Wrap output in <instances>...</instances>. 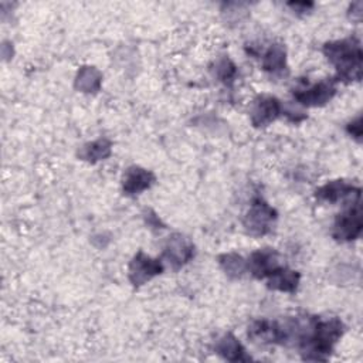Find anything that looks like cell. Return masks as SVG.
I'll use <instances>...</instances> for the list:
<instances>
[{"label": "cell", "mask_w": 363, "mask_h": 363, "mask_svg": "<svg viewBox=\"0 0 363 363\" xmlns=\"http://www.w3.org/2000/svg\"><path fill=\"white\" fill-rule=\"evenodd\" d=\"M328 61L336 68V81L353 82L362 79L363 52L356 37L328 41L322 48Z\"/></svg>", "instance_id": "obj_1"}, {"label": "cell", "mask_w": 363, "mask_h": 363, "mask_svg": "<svg viewBox=\"0 0 363 363\" xmlns=\"http://www.w3.org/2000/svg\"><path fill=\"white\" fill-rule=\"evenodd\" d=\"M343 332L345 326L340 319L316 318L308 337L299 346L302 357L311 362L328 360L333 352V346L342 337Z\"/></svg>", "instance_id": "obj_2"}, {"label": "cell", "mask_w": 363, "mask_h": 363, "mask_svg": "<svg viewBox=\"0 0 363 363\" xmlns=\"http://www.w3.org/2000/svg\"><path fill=\"white\" fill-rule=\"evenodd\" d=\"M363 228L362 220V208H360V199H354L347 201V207L339 213L335 218L332 237L336 241L347 242L356 240Z\"/></svg>", "instance_id": "obj_3"}, {"label": "cell", "mask_w": 363, "mask_h": 363, "mask_svg": "<svg viewBox=\"0 0 363 363\" xmlns=\"http://www.w3.org/2000/svg\"><path fill=\"white\" fill-rule=\"evenodd\" d=\"M277 211L262 199H254L242 218V225L251 235H265L272 230Z\"/></svg>", "instance_id": "obj_4"}, {"label": "cell", "mask_w": 363, "mask_h": 363, "mask_svg": "<svg viewBox=\"0 0 363 363\" xmlns=\"http://www.w3.org/2000/svg\"><path fill=\"white\" fill-rule=\"evenodd\" d=\"M163 261L159 258H152L143 251H138L130 259L128 267V278L133 286H142L156 275L163 272Z\"/></svg>", "instance_id": "obj_5"}, {"label": "cell", "mask_w": 363, "mask_h": 363, "mask_svg": "<svg viewBox=\"0 0 363 363\" xmlns=\"http://www.w3.org/2000/svg\"><path fill=\"white\" fill-rule=\"evenodd\" d=\"M336 82L337 81L335 78H325L311 86L295 89L294 98L302 106H309V108L323 106L335 96Z\"/></svg>", "instance_id": "obj_6"}, {"label": "cell", "mask_w": 363, "mask_h": 363, "mask_svg": "<svg viewBox=\"0 0 363 363\" xmlns=\"http://www.w3.org/2000/svg\"><path fill=\"white\" fill-rule=\"evenodd\" d=\"M194 257V244L183 234H173L169 237L163 254L162 261L169 264L170 268L179 269L183 265H186L191 258Z\"/></svg>", "instance_id": "obj_7"}, {"label": "cell", "mask_w": 363, "mask_h": 363, "mask_svg": "<svg viewBox=\"0 0 363 363\" xmlns=\"http://www.w3.org/2000/svg\"><path fill=\"white\" fill-rule=\"evenodd\" d=\"M282 113V104L272 95H258L250 109V119L255 128H264L272 123Z\"/></svg>", "instance_id": "obj_8"}, {"label": "cell", "mask_w": 363, "mask_h": 363, "mask_svg": "<svg viewBox=\"0 0 363 363\" xmlns=\"http://www.w3.org/2000/svg\"><path fill=\"white\" fill-rule=\"evenodd\" d=\"M281 267L279 254L274 248H259L254 251L247 261L248 272L257 279L271 277Z\"/></svg>", "instance_id": "obj_9"}, {"label": "cell", "mask_w": 363, "mask_h": 363, "mask_svg": "<svg viewBox=\"0 0 363 363\" xmlns=\"http://www.w3.org/2000/svg\"><path fill=\"white\" fill-rule=\"evenodd\" d=\"M248 337L261 345H284L282 322L258 319L248 326Z\"/></svg>", "instance_id": "obj_10"}, {"label": "cell", "mask_w": 363, "mask_h": 363, "mask_svg": "<svg viewBox=\"0 0 363 363\" xmlns=\"http://www.w3.org/2000/svg\"><path fill=\"white\" fill-rule=\"evenodd\" d=\"M315 197L319 201H326V203H337L339 200L345 199H353V197H360V189L352 186L350 183L337 179V180H330L326 184L320 186L315 191Z\"/></svg>", "instance_id": "obj_11"}, {"label": "cell", "mask_w": 363, "mask_h": 363, "mask_svg": "<svg viewBox=\"0 0 363 363\" xmlns=\"http://www.w3.org/2000/svg\"><path fill=\"white\" fill-rule=\"evenodd\" d=\"M155 182V174L140 166H130L122 177V190L126 196H136L147 190Z\"/></svg>", "instance_id": "obj_12"}, {"label": "cell", "mask_w": 363, "mask_h": 363, "mask_svg": "<svg viewBox=\"0 0 363 363\" xmlns=\"http://www.w3.org/2000/svg\"><path fill=\"white\" fill-rule=\"evenodd\" d=\"M214 350L218 356L228 362H248L251 357L245 353L244 346L233 333H224L216 342Z\"/></svg>", "instance_id": "obj_13"}, {"label": "cell", "mask_w": 363, "mask_h": 363, "mask_svg": "<svg viewBox=\"0 0 363 363\" xmlns=\"http://www.w3.org/2000/svg\"><path fill=\"white\" fill-rule=\"evenodd\" d=\"M102 85V74L98 68L92 65H82L74 81V86L77 91L84 94H96Z\"/></svg>", "instance_id": "obj_14"}, {"label": "cell", "mask_w": 363, "mask_h": 363, "mask_svg": "<svg viewBox=\"0 0 363 363\" xmlns=\"http://www.w3.org/2000/svg\"><path fill=\"white\" fill-rule=\"evenodd\" d=\"M301 275L298 271L289 269L286 267L278 268L271 277H268V288L274 291H281V292H295L298 285H299Z\"/></svg>", "instance_id": "obj_15"}, {"label": "cell", "mask_w": 363, "mask_h": 363, "mask_svg": "<svg viewBox=\"0 0 363 363\" xmlns=\"http://www.w3.org/2000/svg\"><path fill=\"white\" fill-rule=\"evenodd\" d=\"M111 153H112V142L106 138H99L89 143H85L79 149L78 157L88 163H96L99 160L109 157Z\"/></svg>", "instance_id": "obj_16"}, {"label": "cell", "mask_w": 363, "mask_h": 363, "mask_svg": "<svg viewBox=\"0 0 363 363\" xmlns=\"http://www.w3.org/2000/svg\"><path fill=\"white\" fill-rule=\"evenodd\" d=\"M262 69L277 75L286 69V51L282 44H272L262 55Z\"/></svg>", "instance_id": "obj_17"}, {"label": "cell", "mask_w": 363, "mask_h": 363, "mask_svg": "<svg viewBox=\"0 0 363 363\" xmlns=\"http://www.w3.org/2000/svg\"><path fill=\"white\" fill-rule=\"evenodd\" d=\"M218 264L224 274L231 279H240L248 272L247 261L237 252H225L218 255Z\"/></svg>", "instance_id": "obj_18"}, {"label": "cell", "mask_w": 363, "mask_h": 363, "mask_svg": "<svg viewBox=\"0 0 363 363\" xmlns=\"http://www.w3.org/2000/svg\"><path fill=\"white\" fill-rule=\"evenodd\" d=\"M213 74L220 82L231 86L237 77V67L228 57H221L214 62Z\"/></svg>", "instance_id": "obj_19"}, {"label": "cell", "mask_w": 363, "mask_h": 363, "mask_svg": "<svg viewBox=\"0 0 363 363\" xmlns=\"http://www.w3.org/2000/svg\"><path fill=\"white\" fill-rule=\"evenodd\" d=\"M346 130L347 133L354 138L357 142H362V133H363V126H362V116L359 115L356 119H353L352 122H349L346 125Z\"/></svg>", "instance_id": "obj_20"}, {"label": "cell", "mask_w": 363, "mask_h": 363, "mask_svg": "<svg viewBox=\"0 0 363 363\" xmlns=\"http://www.w3.org/2000/svg\"><path fill=\"white\" fill-rule=\"evenodd\" d=\"M288 6L296 13H306L313 7V3H311V1H295V3L291 1V3H288Z\"/></svg>", "instance_id": "obj_21"}]
</instances>
